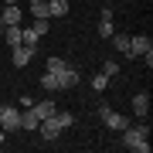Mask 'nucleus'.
<instances>
[{
    "mask_svg": "<svg viewBox=\"0 0 153 153\" xmlns=\"http://www.w3.org/2000/svg\"><path fill=\"white\" fill-rule=\"evenodd\" d=\"M123 146L133 150V153H150V123L146 119H136L123 129Z\"/></svg>",
    "mask_w": 153,
    "mask_h": 153,
    "instance_id": "f257e3e1",
    "label": "nucleus"
},
{
    "mask_svg": "<svg viewBox=\"0 0 153 153\" xmlns=\"http://www.w3.org/2000/svg\"><path fill=\"white\" fill-rule=\"evenodd\" d=\"M34 133H38L44 143H55L61 133H65V126H61V119H58V109L51 112V116H44V119L38 123V129H34Z\"/></svg>",
    "mask_w": 153,
    "mask_h": 153,
    "instance_id": "f03ea898",
    "label": "nucleus"
},
{
    "mask_svg": "<svg viewBox=\"0 0 153 153\" xmlns=\"http://www.w3.org/2000/svg\"><path fill=\"white\" fill-rule=\"evenodd\" d=\"M129 58H143L146 68L153 65V41H150V34H133L129 38Z\"/></svg>",
    "mask_w": 153,
    "mask_h": 153,
    "instance_id": "7ed1b4c3",
    "label": "nucleus"
},
{
    "mask_svg": "<svg viewBox=\"0 0 153 153\" xmlns=\"http://www.w3.org/2000/svg\"><path fill=\"white\" fill-rule=\"evenodd\" d=\"M95 116H99V119H102L105 126H109V129H116V133H123L126 126L133 123L129 116H123V112H116L112 105H105V102H102V105H99V109H95Z\"/></svg>",
    "mask_w": 153,
    "mask_h": 153,
    "instance_id": "20e7f679",
    "label": "nucleus"
},
{
    "mask_svg": "<svg viewBox=\"0 0 153 153\" xmlns=\"http://www.w3.org/2000/svg\"><path fill=\"white\" fill-rule=\"evenodd\" d=\"M0 129L4 133H17L21 129V112H17L14 105H4V109H0Z\"/></svg>",
    "mask_w": 153,
    "mask_h": 153,
    "instance_id": "39448f33",
    "label": "nucleus"
},
{
    "mask_svg": "<svg viewBox=\"0 0 153 153\" xmlns=\"http://www.w3.org/2000/svg\"><path fill=\"white\" fill-rule=\"evenodd\" d=\"M34 51H38V48H31V44H17V48H10V61H14L17 68H24L34 58Z\"/></svg>",
    "mask_w": 153,
    "mask_h": 153,
    "instance_id": "423d86ee",
    "label": "nucleus"
},
{
    "mask_svg": "<svg viewBox=\"0 0 153 153\" xmlns=\"http://www.w3.org/2000/svg\"><path fill=\"white\" fill-rule=\"evenodd\" d=\"M0 21H4V24H21L24 21V10L17 4H0Z\"/></svg>",
    "mask_w": 153,
    "mask_h": 153,
    "instance_id": "0eeeda50",
    "label": "nucleus"
},
{
    "mask_svg": "<svg viewBox=\"0 0 153 153\" xmlns=\"http://www.w3.org/2000/svg\"><path fill=\"white\" fill-rule=\"evenodd\" d=\"M133 116H136V119H146V116H150V95L146 92L133 95Z\"/></svg>",
    "mask_w": 153,
    "mask_h": 153,
    "instance_id": "6e6552de",
    "label": "nucleus"
},
{
    "mask_svg": "<svg viewBox=\"0 0 153 153\" xmlns=\"http://www.w3.org/2000/svg\"><path fill=\"white\" fill-rule=\"evenodd\" d=\"M99 34L102 38H112V7H102V14H99Z\"/></svg>",
    "mask_w": 153,
    "mask_h": 153,
    "instance_id": "1a4fd4ad",
    "label": "nucleus"
},
{
    "mask_svg": "<svg viewBox=\"0 0 153 153\" xmlns=\"http://www.w3.org/2000/svg\"><path fill=\"white\" fill-rule=\"evenodd\" d=\"M21 38H24V27H21V24H7V27H4V41L10 44V48H17Z\"/></svg>",
    "mask_w": 153,
    "mask_h": 153,
    "instance_id": "9d476101",
    "label": "nucleus"
},
{
    "mask_svg": "<svg viewBox=\"0 0 153 153\" xmlns=\"http://www.w3.org/2000/svg\"><path fill=\"white\" fill-rule=\"evenodd\" d=\"M41 88H48V92L55 95V92H61V78L55 75V71H44L41 75Z\"/></svg>",
    "mask_w": 153,
    "mask_h": 153,
    "instance_id": "9b49d317",
    "label": "nucleus"
},
{
    "mask_svg": "<svg viewBox=\"0 0 153 153\" xmlns=\"http://www.w3.org/2000/svg\"><path fill=\"white\" fill-rule=\"evenodd\" d=\"M38 123H41V116L34 112V109H24V112H21V129H31V133H34Z\"/></svg>",
    "mask_w": 153,
    "mask_h": 153,
    "instance_id": "f8f14e48",
    "label": "nucleus"
},
{
    "mask_svg": "<svg viewBox=\"0 0 153 153\" xmlns=\"http://www.w3.org/2000/svg\"><path fill=\"white\" fill-rule=\"evenodd\" d=\"M31 109H34V112H38V116H41V119H44V116H51V112H55V109H58V105H55V99H41V102H34V105H31Z\"/></svg>",
    "mask_w": 153,
    "mask_h": 153,
    "instance_id": "ddd939ff",
    "label": "nucleus"
},
{
    "mask_svg": "<svg viewBox=\"0 0 153 153\" xmlns=\"http://www.w3.org/2000/svg\"><path fill=\"white\" fill-rule=\"evenodd\" d=\"M68 14V0H48V17H65Z\"/></svg>",
    "mask_w": 153,
    "mask_h": 153,
    "instance_id": "4468645a",
    "label": "nucleus"
},
{
    "mask_svg": "<svg viewBox=\"0 0 153 153\" xmlns=\"http://www.w3.org/2000/svg\"><path fill=\"white\" fill-rule=\"evenodd\" d=\"M21 44H31V48H38V44H41V34H38V27H34V24H31V27H24Z\"/></svg>",
    "mask_w": 153,
    "mask_h": 153,
    "instance_id": "2eb2a0df",
    "label": "nucleus"
},
{
    "mask_svg": "<svg viewBox=\"0 0 153 153\" xmlns=\"http://www.w3.org/2000/svg\"><path fill=\"white\" fill-rule=\"evenodd\" d=\"M109 41L116 44V51H119V55H129V34H112Z\"/></svg>",
    "mask_w": 153,
    "mask_h": 153,
    "instance_id": "dca6fc26",
    "label": "nucleus"
},
{
    "mask_svg": "<svg viewBox=\"0 0 153 153\" xmlns=\"http://www.w3.org/2000/svg\"><path fill=\"white\" fill-rule=\"evenodd\" d=\"M27 10H31V17H48V0H31ZM48 21H51V17H48Z\"/></svg>",
    "mask_w": 153,
    "mask_h": 153,
    "instance_id": "f3484780",
    "label": "nucleus"
},
{
    "mask_svg": "<svg viewBox=\"0 0 153 153\" xmlns=\"http://www.w3.org/2000/svg\"><path fill=\"white\" fill-rule=\"evenodd\" d=\"M92 88H95V92H105V88H109V75H105V71L92 75Z\"/></svg>",
    "mask_w": 153,
    "mask_h": 153,
    "instance_id": "a211bd4d",
    "label": "nucleus"
},
{
    "mask_svg": "<svg viewBox=\"0 0 153 153\" xmlns=\"http://www.w3.org/2000/svg\"><path fill=\"white\" fill-rule=\"evenodd\" d=\"M102 71L109 78H116V75H119V61H102Z\"/></svg>",
    "mask_w": 153,
    "mask_h": 153,
    "instance_id": "6ab92c4d",
    "label": "nucleus"
},
{
    "mask_svg": "<svg viewBox=\"0 0 153 153\" xmlns=\"http://www.w3.org/2000/svg\"><path fill=\"white\" fill-rule=\"evenodd\" d=\"M58 119H61L65 129H68V126H75V116H71V112H61V109H58Z\"/></svg>",
    "mask_w": 153,
    "mask_h": 153,
    "instance_id": "aec40b11",
    "label": "nucleus"
},
{
    "mask_svg": "<svg viewBox=\"0 0 153 153\" xmlns=\"http://www.w3.org/2000/svg\"><path fill=\"white\" fill-rule=\"evenodd\" d=\"M4 140H7V133H4V129H0V150H4Z\"/></svg>",
    "mask_w": 153,
    "mask_h": 153,
    "instance_id": "412c9836",
    "label": "nucleus"
},
{
    "mask_svg": "<svg viewBox=\"0 0 153 153\" xmlns=\"http://www.w3.org/2000/svg\"><path fill=\"white\" fill-rule=\"evenodd\" d=\"M0 4H21V0H0Z\"/></svg>",
    "mask_w": 153,
    "mask_h": 153,
    "instance_id": "4be33fe9",
    "label": "nucleus"
},
{
    "mask_svg": "<svg viewBox=\"0 0 153 153\" xmlns=\"http://www.w3.org/2000/svg\"><path fill=\"white\" fill-rule=\"evenodd\" d=\"M0 109H4V102H0Z\"/></svg>",
    "mask_w": 153,
    "mask_h": 153,
    "instance_id": "5701e85b",
    "label": "nucleus"
}]
</instances>
